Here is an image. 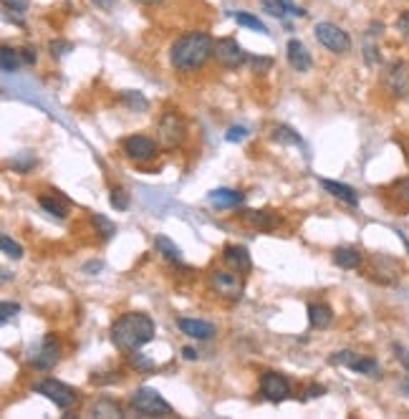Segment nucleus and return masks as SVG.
I'll use <instances>...</instances> for the list:
<instances>
[{"instance_id": "nucleus-1", "label": "nucleus", "mask_w": 409, "mask_h": 419, "mask_svg": "<svg viewBox=\"0 0 409 419\" xmlns=\"http://www.w3.org/2000/svg\"><path fill=\"white\" fill-rule=\"evenodd\" d=\"M154 333H157V326L147 313H124L112 324V344L119 351L132 354L149 344Z\"/></svg>"}, {"instance_id": "nucleus-2", "label": "nucleus", "mask_w": 409, "mask_h": 419, "mask_svg": "<svg viewBox=\"0 0 409 419\" xmlns=\"http://www.w3.org/2000/svg\"><path fill=\"white\" fill-rule=\"evenodd\" d=\"M213 48H215V41L208 33H200V31L185 33V36H180L175 44H172L170 61L177 71L189 74V71H197L208 63V58L213 56Z\"/></svg>"}, {"instance_id": "nucleus-3", "label": "nucleus", "mask_w": 409, "mask_h": 419, "mask_svg": "<svg viewBox=\"0 0 409 419\" xmlns=\"http://www.w3.org/2000/svg\"><path fill=\"white\" fill-rule=\"evenodd\" d=\"M132 409L137 414H145V417H167L172 414V404L159 394L157 389L152 387H142L132 394Z\"/></svg>"}, {"instance_id": "nucleus-4", "label": "nucleus", "mask_w": 409, "mask_h": 419, "mask_svg": "<svg viewBox=\"0 0 409 419\" xmlns=\"http://www.w3.org/2000/svg\"><path fill=\"white\" fill-rule=\"evenodd\" d=\"M38 394L48 397L58 409H71L79 401V394H76V389H71L69 384L58 382V379H43L41 384L33 387Z\"/></svg>"}, {"instance_id": "nucleus-5", "label": "nucleus", "mask_w": 409, "mask_h": 419, "mask_svg": "<svg viewBox=\"0 0 409 419\" xmlns=\"http://www.w3.org/2000/svg\"><path fill=\"white\" fill-rule=\"evenodd\" d=\"M316 38H319L323 48H328L331 53H349V51H351V38H349V33L334 23L316 25Z\"/></svg>"}, {"instance_id": "nucleus-6", "label": "nucleus", "mask_w": 409, "mask_h": 419, "mask_svg": "<svg viewBox=\"0 0 409 419\" xmlns=\"http://www.w3.org/2000/svg\"><path fill=\"white\" fill-rule=\"evenodd\" d=\"M213 56L215 61L220 63V66H225V69H240V66L248 61V53L243 51V46H240L235 38H220V41H215Z\"/></svg>"}, {"instance_id": "nucleus-7", "label": "nucleus", "mask_w": 409, "mask_h": 419, "mask_svg": "<svg viewBox=\"0 0 409 419\" xmlns=\"http://www.w3.org/2000/svg\"><path fill=\"white\" fill-rule=\"evenodd\" d=\"M185 137H187V126H185L182 117L175 112L164 114L162 119H159V142L167 149H175V147H180L185 142Z\"/></svg>"}, {"instance_id": "nucleus-8", "label": "nucleus", "mask_w": 409, "mask_h": 419, "mask_svg": "<svg viewBox=\"0 0 409 419\" xmlns=\"http://www.w3.org/2000/svg\"><path fill=\"white\" fill-rule=\"evenodd\" d=\"M210 283L217 291V295H222L227 300H240L243 298V291H246L238 270H233V273L230 270H215L213 276H210Z\"/></svg>"}, {"instance_id": "nucleus-9", "label": "nucleus", "mask_w": 409, "mask_h": 419, "mask_svg": "<svg viewBox=\"0 0 409 419\" xmlns=\"http://www.w3.org/2000/svg\"><path fill=\"white\" fill-rule=\"evenodd\" d=\"M384 86L389 88L391 96H409V63L404 61H394L387 66L384 71Z\"/></svg>"}, {"instance_id": "nucleus-10", "label": "nucleus", "mask_w": 409, "mask_h": 419, "mask_svg": "<svg viewBox=\"0 0 409 419\" xmlns=\"http://www.w3.org/2000/svg\"><path fill=\"white\" fill-rule=\"evenodd\" d=\"M260 392H263V397L268 401H276V404H281V401H286L290 397V384H288V379H286V376L268 371V374L260 376Z\"/></svg>"}, {"instance_id": "nucleus-11", "label": "nucleus", "mask_w": 409, "mask_h": 419, "mask_svg": "<svg viewBox=\"0 0 409 419\" xmlns=\"http://www.w3.org/2000/svg\"><path fill=\"white\" fill-rule=\"evenodd\" d=\"M56 361H58V344L53 341V336H46L43 341L36 346V351H33L31 366L38 371H48L56 366Z\"/></svg>"}, {"instance_id": "nucleus-12", "label": "nucleus", "mask_w": 409, "mask_h": 419, "mask_svg": "<svg viewBox=\"0 0 409 419\" xmlns=\"http://www.w3.org/2000/svg\"><path fill=\"white\" fill-rule=\"evenodd\" d=\"M124 154L129 159H137V162H145V159H152L154 152H157V144L152 142L149 137H142V134H134V137L124 139Z\"/></svg>"}, {"instance_id": "nucleus-13", "label": "nucleus", "mask_w": 409, "mask_h": 419, "mask_svg": "<svg viewBox=\"0 0 409 419\" xmlns=\"http://www.w3.org/2000/svg\"><path fill=\"white\" fill-rule=\"evenodd\" d=\"M180 326V331L189 338H200V341H208V338L215 336V326L208 324V321H200V319H180L177 321Z\"/></svg>"}, {"instance_id": "nucleus-14", "label": "nucleus", "mask_w": 409, "mask_h": 419, "mask_svg": "<svg viewBox=\"0 0 409 419\" xmlns=\"http://www.w3.org/2000/svg\"><path fill=\"white\" fill-rule=\"evenodd\" d=\"M222 258H225V263L233 270H238V273H248V270L253 268V260L243 245H227Z\"/></svg>"}, {"instance_id": "nucleus-15", "label": "nucleus", "mask_w": 409, "mask_h": 419, "mask_svg": "<svg viewBox=\"0 0 409 419\" xmlns=\"http://www.w3.org/2000/svg\"><path fill=\"white\" fill-rule=\"evenodd\" d=\"M260 8H263L268 15H273V18H286V15H298V18H303V15H306L303 8H296L293 3H288V0H260Z\"/></svg>"}, {"instance_id": "nucleus-16", "label": "nucleus", "mask_w": 409, "mask_h": 419, "mask_svg": "<svg viewBox=\"0 0 409 419\" xmlns=\"http://www.w3.org/2000/svg\"><path fill=\"white\" fill-rule=\"evenodd\" d=\"M321 187L326 189V192H331L336 197V200L347 202V205L356 207L359 205V192L354 187H349V185H344V182H334V180H323Z\"/></svg>"}, {"instance_id": "nucleus-17", "label": "nucleus", "mask_w": 409, "mask_h": 419, "mask_svg": "<svg viewBox=\"0 0 409 419\" xmlns=\"http://www.w3.org/2000/svg\"><path fill=\"white\" fill-rule=\"evenodd\" d=\"M288 61L296 71H309L311 69V53L306 51V46L298 41V38H290L288 41Z\"/></svg>"}, {"instance_id": "nucleus-18", "label": "nucleus", "mask_w": 409, "mask_h": 419, "mask_svg": "<svg viewBox=\"0 0 409 419\" xmlns=\"http://www.w3.org/2000/svg\"><path fill=\"white\" fill-rule=\"evenodd\" d=\"M210 202H213L215 207H220V210H230V207H238L246 202V194L238 192V189H215V192H210Z\"/></svg>"}, {"instance_id": "nucleus-19", "label": "nucleus", "mask_w": 409, "mask_h": 419, "mask_svg": "<svg viewBox=\"0 0 409 419\" xmlns=\"http://www.w3.org/2000/svg\"><path fill=\"white\" fill-rule=\"evenodd\" d=\"M309 321L314 328H328L334 321V311L326 303H311L309 306Z\"/></svg>"}, {"instance_id": "nucleus-20", "label": "nucleus", "mask_w": 409, "mask_h": 419, "mask_svg": "<svg viewBox=\"0 0 409 419\" xmlns=\"http://www.w3.org/2000/svg\"><path fill=\"white\" fill-rule=\"evenodd\" d=\"M248 225L258 227V230H271V227L278 225V218L273 213H265V210H250V213L243 215Z\"/></svg>"}, {"instance_id": "nucleus-21", "label": "nucleus", "mask_w": 409, "mask_h": 419, "mask_svg": "<svg viewBox=\"0 0 409 419\" xmlns=\"http://www.w3.org/2000/svg\"><path fill=\"white\" fill-rule=\"evenodd\" d=\"M334 263L339 265V268H359L361 265V253L356 251V248H336L334 251Z\"/></svg>"}, {"instance_id": "nucleus-22", "label": "nucleus", "mask_w": 409, "mask_h": 419, "mask_svg": "<svg viewBox=\"0 0 409 419\" xmlns=\"http://www.w3.org/2000/svg\"><path fill=\"white\" fill-rule=\"evenodd\" d=\"M121 101H124V107L132 109V112H147V109H149V101L145 99L142 91H121Z\"/></svg>"}, {"instance_id": "nucleus-23", "label": "nucleus", "mask_w": 409, "mask_h": 419, "mask_svg": "<svg viewBox=\"0 0 409 419\" xmlns=\"http://www.w3.org/2000/svg\"><path fill=\"white\" fill-rule=\"evenodd\" d=\"M154 248H157V251L162 253L167 260H180V255H182V253H180V248H177V245L172 243L167 235H157V238H154Z\"/></svg>"}, {"instance_id": "nucleus-24", "label": "nucleus", "mask_w": 409, "mask_h": 419, "mask_svg": "<svg viewBox=\"0 0 409 419\" xmlns=\"http://www.w3.org/2000/svg\"><path fill=\"white\" fill-rule=\"evenodd\" d=\"M18 63H20L18 51H13L11 46H3V51H0V66H3V74H13V71L18 69Z\"/></svg>"}, {"instance_id": "nucleus-25", "label": "nucleus", "mask_w": 409, "mask_h": 419, "mask_svg": "<svg viewBox=\"0 0 409 419\" xmlns=\"http://www.w3.org/2000/svg\"><path fill=\"white\" fill-rule=\"evenodd\" d=\"M273 139H276L278 144H288V147H296V144H301V137H298L296 129H290V126L281 124L273 129Z\"/></svg>"}, {"instance_id": "nucleus-26", "label": "nucleus", "mask_w": 409, "mask_h": 419, "mask_svg": "<svg viewBox=\"0 0 409 419\" xmlns=\"http://www.w3.org/2000/svg\"><path fill=\"white\" fill-rule=\"evenodd\" d=\"M351 371H359V374H369V376H379V364L372 357H359L356 361L349 366Z\"/></svg>"}, {"instance_id": "nucleus-27", "label": "nucleus", "mask_w": 409, "mask_h": 419, "mask_svg": "<svg viewBox=\"0 0 409 419\" xmlns=\"http://www.w3.org/2000/svg\"><path fill=\"white\" fill-rule=\"evenodd\" d=\"M94 225H96V230H99V235L104 240H109V238H114V235H116V225H114L107 215L94 213Z\"/></svg>"}, {"instance_id": "nucleus-28", "label": "nucleus", "mask_w": 409, "mask_h": 419, "mask_svg": "<svg viewBox=\"0 0 409 419\" xmlns=\"http://www.w3.org/2000/svg\"><path fill=\"white\" fill-rule=\"evenodd\" d=\"M235 23L246 25V28H250V31H258V33H268V28H265V23L260 18H255V15H250V13H235Z\"/></svg>"}, {"instance_id": "nucleus-29", "label": "nucleus", "mask_w": 409, "mask_h": 419, "mask_svg": "<svg viewBox=\"0 0 409 419\" xmlns=\"http://www.w3.org/2000/svg\"><path fill=\"white\" fill-rule=\"evenodd\" d=\"M0 251H3V255L13 258V260H20V258H23V248H20L15 240H11V235H0Z\"/></svg>"}, {"instance_id": "nucleus-30", "label": "nucleus", "mask_w": 409, "mask_h": 419, "mask_svg": "<svg viewBox=\"0 0 409 419\" xmlns=\"http://www.w3.org/2000/svg\"><path fill=\"white\" fill-rule=\"evenodd\" d=\"M129 364H132L137 371H154V366H157L154 359H149L147 354H139V351H132V354H129Z\"/></svg>"}, {"instance_id": "nucleus-31", "label": "nucleus", "mask_w": 409, "mask_h": 419, "mask_svg": "<svg viewBox=\"0 0 409 419\" xmlns=\"http://www.w3.org/2000/svg\"><path fill=\"white\" fill-rule=\"evenodd\" d=\"M33 167H36V157H33L31 152H20L18 159H13V169H15V172H20V175L31 172Z\"/></svg>"}, {"instance_id": "nucleus-32", "label": "nucleus", "mask_w": 409, "mask_h": 419, "mask_svg": "<svg viewBox=\"0 0 409 419\" xmlns=\"http://www.w3.org/2000/svg\"><path fill=\"white\" fill-rule=\"evenodd\" d=\"M94 417H121V409L114 404V401L101 399L94 407Z\"/></svg>"}, {"instance_id": "nucleus-33", "label": "nucleus", "mask_w": 409, "mask_h": 419, "mask_svg": "<svg viewBox=\"0 0 409 419\" xmlns=\"http://www.w3.org/2000/svg\"><path fill=\"white\" fill-rule=\"evenodd\" d=\"M38 202H41V207H43V210H46L48 215H53V218H58V220L66 218V207H63L61 202L51 200V197H41Z\"/></svg>"}, {"instance_id": "nucleus-34", "label": "nucleus", "mask_w": 409, "mask_h": 419, "mask_svg": "<svg viewBox=\"0 0 409 419\" xmlns=\"http://www.w3.org/2000/svg\"><path fill=\"white\" fill-rule=\"evenodd\" d=\"M109 202L114 205V210H129V194H126L121 187L112 189V197H109Z\"/></svg>"}, {"instance_id": "nucleus-35", "label": "nucleus", "mask_w": 409, "mask_h": 419, "mask_svg": "<svg viewBox=\"0 0 409 419\" xmlns=\"http://www.w3.org/2000/svg\"><path fill=\"white\" fill-rule=\"evenodd\" d=\"M48 51H51V56L63 58L66 53H71V51H74V44H71V41H51Z\"/></svg>"}, {"instance_id": "nucleus-36", "label": "nucleus", "mask_w": 409, "mask_h": 419, "mask_svg": "<svg viewBox=\"0 0 409 419\" xmlns=\"http://www.w3.org/2000/svg\"><path fill=\"white\" fill-rule=\"evenodd\" d=\"M356 359H359V354H354V351H336V354H331V359H328V361L336 364V366H339V364H344V366H351Z\"/></svg>"}, {"instance_id": "nucleus-37", "label": "nucleus", "mask_w": 409, "mask_h": 419, "mask_svg": "<svg viewBox=\"0 0 409 419\" xmlns=\"http://www.w3.org/2000/svg\"><path fill=\"white\" fill-rule=\"evenodd\" d=\"M18 311H20L18 303H11V300H6V303L0 306V321H3V324H8V321H11Z\"/></svg>"}, {"instance_id": "nucleus-38", "label": "nucleus", "mask_w": 409, "mask_h": 419, "mask_svg": "<svg viewBox=\"0 0 409 419\" xmlns=\"http://www.w3.org/2000/svg\"><path fill=\"white\" fill-rule=\"evenodd\" d=\"M250 63H253V69H255V74H268V69L273 66V58H258V56H253Z\"/></svg>"}, {"instance_id": "nucleus-39", "label": "nucleus", "mask_w": 409, "mask_h": 419, "mask_svg": "<svg viewBox=\"0 0 409 419\" xmlns=\"http://www.w3.org/2000/svg\"><path fill=\"white\" fill-rule=\"evenodd\" d=\"M364 51H366V63H369V66H374V63L379 61V51H377V46L372 44V36H366Z\"/></svg>"}, {"instance_id": "nucleus-40", "label": "nucleus", "mask_w": 409, "mask_h": 419, "mask_svg": "<svg viewBox=\"0 0 409 419\" xmlns=\"http://www.w3.org/2000/svg\"><path fill=\"white\" fill-rule=\"evenodd\" d=\"M246 134H248L246 126H230V129H227V134H225V139H227V142H243V139H246Z\"/></svg>"}, {"instance_id": "nucleus-41", "label": "nucleus", "mask_w": 409, "mask_h": 419, "mask_svg": "<svg viewBox=\"0 0 409 419\" xmlns=\"http://www.w3.org/2000/svg\"><path fill=\"white\" fill-rule=\"evenodd\" d=\"M3 8H11L15 13H25L28 11V0H3Z\"/></svg>"}, {"instance_id": "nucleus-42", "label": "nucleus", "mask_w": 409, "mask_h": 419, "mask_svg": "<svg viewBox=\"0 0 409 419\" xmlns=\"http://www.w3.org/2000/svg\"><path fill=\"white\" fill-rule=\"evenodd\" d=\"M18 53H20V61H23L25 66H33V63L38 61V56H36V48H20Z\"/></svg>"}, {"instance_id": "nucleus-43", "label": "nucleus", "mask_w": 409, "mask_h": 419, "mask_svg": "<svg viewBox=\"0 0 409 419\" xmlns=\"http://www.w3.org/2000/svg\"><path fill=\"white\" fill-rule=\"evenodd\" d=\"M397 31L402 33V36L409 38V11H404L402 15L397 18Z\"/></svg>"}, {"instance_id": "nucleus-44", "label": "nucleus", "mask_w": 409, "mask_h": 419, "mask_svg": "<svg viewBox=\"0 0 409 419\" xmlns=\"http://www.w3.org/2000/svg\"><path fill=\"white\" fill-rule=\"evenodd\" d=\"M394 354H397V359H399V361H402L404 366H407V369H409V351L404 349V346L394 344Z\"/></svg>"}, {"instance_id": "nucleus-45", "label": "nucleus", "mask_w": 409, "mask_h": 419, "mask_svg": "<svg viewBox=\"0 0 409 419\" xmlns=\"http://www.w3.org/2000/svg\"><path fill=\"white\" fill-rule=\"evenodd\" d=\"M326 389L323 387H309L306 389V394H303V399H311V397H319V394H323Z\"/></svg>"}, {"instance_id": "nucleus-46", "label": "nucleus", "mask_w": 409, "mask_h": 419, "mask_svg": "<svg viewBox=\"0 0 409 419\" xmlns=\"http://www.w3.org/2000/svg\"><path fill=\"white\" fill-rule=\"evenodd\" d=\"M182 357L187 359V361H195V359H197V351H195V349H189V346H185V349H182Z\"/></svg>"}, {"instance_id": "nucleus-47", "label": "nucleus", "mask_w": 409, "mask_h": 419, "mask_svg": "<svg viewBox=\"0 0 409 419\" xmlns=\"http://www.w3.org/2000/svg\"><path fill=\"white\" fill-rule=\"evenodd\" d=\"M101 265H104L101 260H94V263H86V268L83 270H86V273H96V270H101Z\"/></svg>"}, {"instance_id": "nucleus-48", "label": "nucleus", "mask_w": 409, "mask_h": 419, "mask_svg": "<svg viewBox=\"0 0 409 419\" xmlns=\"http://www.w3.org/2000/svg\"><path fill=\"white\" fill-rule=\"evenodd\" d=\"M91 3H94L96 8H104V11H109V8H112V0H91Z\"/></svg>"}, {"instance_id": "nucleus-49", "label": "nucleus", "mask_w": 409, "mask_h": 419, "mask_svg": "<svg viewBox=\"0 0 409 419\" xmlns=\"http://www.w3.org/2000/svg\"><path fill=\"white\" fill-rule=\"evenodd\" d=\"M399 389H402L404 394L409 397V376H404V379H402V384H399Z\"/></svg>"}, {"instance_id": "nucleus-50", "label": "nucleus", "mask_w": 409, "mask_h": 419, "mask_svg": "<svg viewBox=\"0 0 409 419\" xmlns=\"http://www.w3.org/2000/svg\"><path fill=\"white\" fill-rule=\"evenodd\" d=\"M134 3H142V6H159L164 0H134Z\"/></svg>"}, {"instance_id": "nucleus-51", "label": "nucleus", "mask_w": 409, "mask_h": 419, "mask_svg": "<svg viewBox=\"0 0 409 419\" xmlns=\"http://www.w3.org/2000/svg\"><path fill=\"white\" fill-rule=\"evenodd\" d=\"M402 194L409 200V182H404V185H402Z\"/></svg>"}]
</instances>
